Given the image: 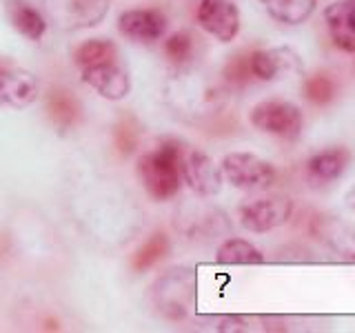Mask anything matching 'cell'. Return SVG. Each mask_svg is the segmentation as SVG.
I'll return each instance as SVG.
<instances>
[{
	"instance_id": "6da1fadb",
	"label": "cell",
	"mask_w": 355,
	"mask_h": 333,
	"mask_svg": "<svg viewBox=\"0 0 355 333\" xmlns=\"http://www.w3.org/2000/svg\"><path fill=\"white\" fill-rule=\"evenodd\" d=\"M231 89L209 80L207 76L196 74L191 67H182L178 69L175 78L166 87V96L169 103L178 109V114H184L187 118L196 120H211L220 116L227 107Z\"/></svg>"
},
{
	"instance_id": "7a4b0ae2",
	"label": "cell",
	"mask_w": 355,
	"mask_h": 333,
	"mask_svg": "<svg viewBox=\"0 0 355 333\" xmlns=\"http://www.w3.org/2000/svg\"><path fill=\"white\" fill-rule=\"evenodd\" d=\"M184 144L178 140H160L155 149L147 151L138 160V176L147 189V194L158 200V203H166L171 200L178 189H180V155H182Z\"/></svg>"
},
{
	"instance_id": "3957f363",
	"label": "cell",
	"mask_w": 355,
	"mask_h": 333,
	"mask_svg": "<svg viewBox=\"0 0 355 333\" xmlns=\"http://www.w3.org/2000/svg\"><path fill=\"white\" fill-rule=\"evenodd\" d=\"M155 309L169 320H184L196 305V273L187 266H173L151 287Z\"/></svg>"
},
{
	"instance_id": "277c9868",
	"label": "cell",
	"mask_w": 355,
	"mask_h": 333,
	"mask_svg": "<svg viewBox=\"0 0 355 333\" xmlns=\"http://www.w3.org/2000/svg\"><path fill=\"white\" fill-rule=\"evenodd\" d=\"M111 0H42L47 25L60 31L92 29L109 14Z\"/></svg>"
},
{
	"instance_id": "5b68a950",
	"label": "cell",
	"mask_w": 355,
	"mask_h": 333,
	"mask_svg": "<svg viewBox=\"0 0 355 333\" xmlns=\"http://www.w3.org/2000/svg\"><path fill=\"white\" fill-rule=\"evenodd\" d=\"M249 120L258 131L280 140H297L304 127L302 109L282 98L262 100L251 109Z\"/></svg>"
},
{
	"instance_id": "8992f818",
	"label": "cell",
	"mask_w": 355,
	"mask_h": 333,
	"mask_svg": "<svg viewBox=\"0 0 355 333\" xmlns=\"http://www.w3.org/2000/svg\"><path fill=\"white\" fill-rule=\"evenodd\" d=\"M220 171L222 178H227V182H231V187L242 189V191H264V189L273 187L277 178L275 166L269 160L249 151L225 155Z\"/></svg>"
},
{
	"instance_id": "52a82bcc",
	"label": "cell",
	"mask_w": 355,
	"mask_h": 333,
	"mask_svg": "<svg viewBox=\"0 0 355 333\" xmlns=\"http://www.w3.org/2000/svg\"><path fill=\"white\" fill-rule=\"evenodd\" d=\"M175 227L189 240H214L231 231L229 216L214 205H182L175 214Z\"/></svg>"
},
{
	"instance_id": "ba28073f",
	"label": "cell",
	"mask_w": 355,
	"mask_h": 333,
	"mask_svg": "<svg viewBox=\"0 0 355 333\" xmlns=\"http://www.w3.org/2000/svg\"><path fill=\"white\" fill-rule=\"evenodd\" d=\"M293 216V200L288 196H266L240 207V225L251 233H269L286 225Z\"/></svg>"
},
{
	"instance_id": "9c48e42d",
	"label": "cell",
	"mask_w": 355,
	"mask_h": 333,
	"mask_svg": "<svg viewBox=\"0 0 355 333\" xmlns=\"http://www.w3.org/2000/svg\"><path fill=\"white\" fill-rule=\"evenodd\" d=\"M180 176L187 187L200 198H211L222 189L220 166L200 149H182L180 155Z\"/></svg>"
},
{
	"instance_id": "30bf717a",
	"label": "cell",
	"mask_w": 355,
	"mask_h": 333,
	"mask_svg": "<svg viewBox=\"0 0 355 333\" xmlns=\"http://www.w3.org/2000/svg\"><path fill=\"white\" fill-rule=\"evenodd\" d=\"M196 20L220 42L236 40L240 33V11L233 0H200Z\"/></svg>"
},
{
	"instance_id": "8fae6325",
	"label": "cell",
	"mask_w": 355,
	"mask_h": 333,
	"mask_svg": "<svg viewBox=\"0 0 355 333\" xmlns=\"http://www.w3.org/2000/svg\"><path fill=\"white\" fill-rule=\"evenodd\" d=\"M40 87L36 76L20 69L7 58H0V105L25 109L38 100Z\"/></svg>"
},
{
	"instance_id": "7c38bea8",
	"label": "cell",
	"mask_w": 355,
	"mask_h": 333,
	"mask_svg": "<svg viewBox=\"0 0 355 333\" xmlns=\"http://www.w3.org/2000/svg\"><path fill=\"white\" fill-rule=\"evenodd\" d=\"M118 29L133 42L149 44L166 33V16L160 9H127L118 18Z\"/></svg>"
},
{
	"instance_id": "4fadbf2b",
	"label": "cell",
	"mask_w": 355,
	"mask_h": 333,
	"mask_svg": "<svg viewBox=\"0 0 355 333\" xmlns=\"http://www.w3.org/2000/svg\"><path fill=\"white\" fill-rule=\"evenodd\" d=\"M251 71L253 78L260 83H271L286 74L302 69V58L288 47H273V49H253L251 56Z\"/></svg>"
},
{
	"instance_id": "5bb4252c",
	"label": "cell",
	"mask_w": 355,
	"mask_h": 333,
	"mask_svg": "<svg viewBox=\"0 0 355 333\" xmlns=\"http://www.w3.org/2000/svg\"><path fill=\"white\" fill-rule=\"evenodd\" d=\"M83 83L92 87L96 94H100L105 100H122L131 92V80L127 71L118 67L114 60L100 62L94 67H85L83 69Z\"/></svg>"
},
{
	"instance_id": "9a60e30c",
	"label": "cell",
	"mask_w": 355,
	"mask_h": 333,
	"mask_svg": "<svg viewBox=\"0 0 355 333\" xmlns=\"http://www.w3.org/2000/svg\"><path fill=\"white\" fill-rule=\"evenodd\" d=\"M324 25L333 47L355 53V7L349 0H336L324 9Z\"/></svg>"
},
{
	"instance_id": "2e32d148",
	"label": "cell",
	"mask_w": 355,
	"mask_h": 333,
	"mask_svg": "<svg viewBox=\"0 0 355 333\" xmlns=\"http://www.w3.org/2000/svg\"><path fill=\"white\" fill-rule=\"evenodd\" d=\"M351 164V151L347 147H329L313 153L306 160V178L311 185H331Z\"/></svg>"
},
{
	"instance_id": "e0dca14e",
	"label": "cell",
	"mask_w": 355,
	"mask_h": 333,
	"mask_svg": "<svg viewBox=\"0 0 355 333\" xmlns=\"http://www.w3.org/2000/svg\"><path fill=\"white\" fill-rule=\"evenodd\" d=\"M47 114L60 133L71 131L83 122V105L69 89L53 87L47 96Z\"/></svg>"
},
{
	"instance_id": "ac0fdd59",
	"label": "cell",
	"mask_w": 355,
	"mask_h": 333,
	"mask_svg": "<svg viewBox=\"0 0 355 333\" xmlns=\"http://www.w3.org/2000/svg\"><path fill=\"white\" fill-rule=\"evenodd\" d=\"M9 22L14 25L22 36L38 42L44 31H47V18L42 16V11H38L27 0H7L5 3Z\"/></svg>"
},
{
	"instance_id": "d6986e66",
	"label": "cell",
	"mask_w": 355,
	"mask_h": 333,
	"mask_svg": "<svg viewBox=\"0 0 355 333\" xmlns=\"http://www.w3.org/2000/svg\"><path fill=\"white\" fill-rule=\"evenodd\" d=\"M260 5L280 25H302L318 7V0H260Z\"/></svg>"
},
{
	"instance_id": "ffe728a7",
	"label": "cell",
	"mask_w": 355,
	"mask_h": 333,
	"mask_svg": "<svg viewBox=\"0 0 355 333\" xmlns=\"http://www.w3.org/2000/svg\"><path fill=\"white\" fill-rule=\"evenodd\" d=\"M198 51H200V40H198L196 33L189 31V29L175 31L164 40L166 58H169V62L175 65L178 69H182V67H191L193 60L198 58Z\"/></svg>"
},
{
	"instance_id": "44dd1931",
	"label": "cell",
	"mask_w": 355,
	"mask_h": 333,
	"mask_svg": "<svg viewBox=\"0 0 355 333\" xmlns=\"http://www.w3.org/2000/svg\"><path fill=\"white\" fill-rule=\"evenodd\" d=\"M218 264H262L264 253L244 238H227L216 251Z\"/></svg>"
},
{
	"instance_id": "7402d4cb",
	"label": "cell",
	"mask_w": 355,
	"mask_h": 333,
	"mask_svg": "<svg viewBox=\"0 0 355 333\" xmlns=\"http://www.w3.org/2000/svg\"><path fill=\"white\" fill-rule=\"evenodd\" d=\"M118 56V47L114 44V40L109 38H92L83 42L80 47L73 51V62L85 69V67H94L100 62H111L116 60Z\"/></svg>"
},
{
	"instance_id": "603a6c76",
	"label": "cell",
	"mask_w": 355,
	"mask_h": 333,
	"mask_svg": "<svg viewBox=\"0 0 355 333\" xmlns=\"http://www.w3.org/2000/svg\"><path fill=\"white\" fill-rule=\"evenodd\" d=\"M171 249V240L166 233L158 231V233H153V236L142 244V247L136 251V255L131 258V264H133V269H136L138 273H144V271H149L151 266L158 264L166 253H169Z\"/></svg>"
},
{
	"instance_id": "cb8c5ba5",
	"label": "cell",
	"mask_w": 355,
	"mask_h": 333,
	"mask_svg": "<svg viewBox=\"0 0 355 333\" xmlns=\"http://www.w3.org/2000/svg\"><path fill=\"white\" fill-rule=\"evenodd\" d=\"M302 94L311 105L327 107L338 98V83L329 74H313L304 80Z\"/></svg>"
},
{
	"instance_id": "d4e9b609",
	"label": "cell",
	"mask_w": 355,
	"mask_h": 333,
	"mask_svg": "<svg viewBox=\"0 0 355 333\" xmlns=\"http://www.w3.org/2000/svg\"><path fill=\"white\" fill-rule=\"evenodd\" d=\"M251 51H240L236 56H231L229 62L222 69V80L231 89H244L247 85H251L255 78L251 71V60H249Z\"/></svg>"
},
{
	"instance_id": "484cf974",
	"label": "cell",
	"mask_w": 355,
	"mask_h": 333,
	"mask_svg": "<svg viewBox=\"0 0 355 333\" xmlns=\"http://www.w3.org/2000/svg\"><path fill=\"white\" fill-rule=\"evenodd\" d=\"M114 140H116V147L122 155H131L138 149V142H140L138 120L129 114H122L114 127Z\"/></svg>"
},
{
	"instance_id": "4316f807",
	"label": "cell",
	"mask_w": 355,
	"mask_h": 333,
	"mask_svg": "<svg viewBox=\"0 0 355 333\" xmlns=\"http://www.w3.org/2000/svg\"><path fill=\"white\" fill-rule=\"evenodd\" d=\"M344 200H347L349 209H353V211H355V185H351V187H349V191H347V196H344Z\"/></svg>"
},
{
	"instance_id": "83f0119b",
	"label": "cell",
	"mask_w": 355,
	"mask_h": 333,
	"mask_svg": "<svg viewBox=\"0 0 355 333\" xmlns=\"http://www.w3.org/2000/svg\"><path fill=\"white\" fill-rule=\"evenodd\" d=\"M349 3H351V5H353V7H355V0H349Z\"/></svg>"
}]
</instances>
